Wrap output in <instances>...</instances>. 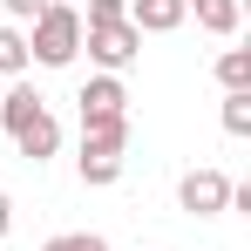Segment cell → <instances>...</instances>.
Segmentation results:
<instances>
[{"mask_svg": "<svg viewBox=\"0 0 251 251\" xmlns=\"http://www.w3.org/2000/svg\"><path fill=\"white\" fill-rule=\"evenodd\" d=\"M75 54H82V14H75V7H61V0H48L41 14H34L27 61H41V68H68Z\"/></svg>", "mask_w": 251, "mask_h": 251, "instance_id": "cell-1", "label": "cell"}, {"mask_svg": "<svg viewBox=\"0 0 251 251\" xmlns=\"http://www.w3.org/2000/svg\"><path fill=\"white\" fill-rule=\"evenodd\" d=\"M176 204L190 210V217H217V210H231V176H224V170H190V176L176 183Z\"/></svg>", "mask_w": 251, "mask_h": 251, "instance_id": "cell-2", "label": "cell"}, {"mask_svg": "<svg viewBox=\"0 0 251 251\" xmlns=\"http://www.w3.org/2000/svg\"><path fill=\"white\" fill-rule=\"evenodd\" d=\"M82 41H88V54L102 61V75H116V68H129V61H136L143 34H136L129 21H109V27H82Z\"/></svg>", "mask_w": 251, "mask_h": 251, "instance_id": "cell-3", "label": "cell"}, {"mask_svg": "<svg viewBox=\"0 0 251 251\" xmlns=\"http://www.w3.org/2000/svg\"><path fill=\"white\" fill-rule=\"evenodd\" d=\"M82 123H95V116H129V88L116 82V75H95V82H82Z\"/></svg>", "mask_w": 251, "mask_h": 251, "instance_id": "cell-4", "label": "cell"}, {"mask_svg": "<svg viewBox=\"0 0 251 251\" xmlns=\"http://www.w3.org/2000/svg\"><path fill=\"white\" fill-rule=\"evenodd\" d=\"M183 0H129V27L136 34H170V27H183Z\"/></svg>", "mask_w": 251, "mask_h": 251, "instance_id": "cell-5", "label": "cell"}, {"mask_svg": "<svg viewBox=\"0 0 251 251\" xmlns=\"http://www.w3.org/2000/svg\"><path fill=\"white\" fill-rule=\"evenodd\" d=\"M14 143H21V156H27V163H48V156H54V150H61V123H54V116H34V123L27 129H14Z\"/></svg>", "mask_w": 251, "mask_h": 251, "instance_id": "cell-6", "label": "cell"}, {"mask_svg": "<svg viewBox=\"0 0 251 251\" xmlns=\"http://www.w3.org/2000/svg\"><path fill=\"white\" fill-rule=\"evenodd\" d=\"M116 176H123V150L82 143V183H116Z\"/></svg>", "mask_w": 251, "mask_h": 251, "instance_id": "cell-7", "label": "cell"}, {"mask_svg": "<svg viewBox=\"0 0 251 251\" xmlns=\"http://www.w3.org/2000/svg\"><path fill=\"white\" fill-rule=\"evenodd\" d=\"M34 116H41V95H34V88H7V102H0V129L14 136V129H27Z\"/></svg>", "mask_w": 251, "mask_h": 251, "instance_id": "cell-8", "label": "cell"}, {"mask_svg": "<svg viewBox=\"0 0 251 251\" xmlns=\"http://www.w3.org/2000/svg\"><path fill=\"white\" fill-rule=\"evenodd\" d=\"M183 7H197V27H210V34H238V0H183Z\"/></svg>", "mask_w": 251, "mask_h": 251, "instance_id": "cell-9", "label": "cell"}, {"mask_svg": "<svg viewBox=\"0 0 251 251\" xmlns=\"http://www.w3.org/2000/svg\"><path fill=\"white\" fill-rule=\"evenodd\" d=\"M217 82L231 88V95H245V88H251V48H231V54H217Z\"/></svg>", "mask_w": 251, "mask_h": 251, "instance_id": "cell-10", "label": "cell"}, {"mask_svg": "<svg viewBox=\"0 0 251 251\" xmlns=\"http://www.w3.org/2000/svg\"><path fill=\"white\" fill-rule=\"evenodd\" d=\"M82 143H102V150H123V143H129V116H95V123H82Z\"/></svg>", "mask_w": 251, "mask_h": 251, "instance_id": "cell-11", "label": "cell"}, {"mask_svg": "<svg viewBox=\"0 0 251 251\" xmlns=\"http://www.w3.org/2000/svg\"><path fill=\"white\" fill-rule=\"evenodd\" d=\"M21 68H27V41L14 27H0V75H21Z\"/></svg>", "mask_w": 251, "mask_h": 251, "instance_id": "cell-12", "label": "cell"}, {"mask_svg": "<svg viewBox=\"0 0 251 251\" xmlns=\"http://www.w3.org/2000/svg\"><path fill=\"white\" fill-rule=\"evenodd\" d=\"M224 129L231 136H251V88L245 95H224Z\"/></svg>", "mask_w": 251, "mask_h": 251, "instance_id": "cell-13", "label": "cell"}, {"mask_svg": "<svg viewBox=\"0 0 251 251\" xmlns=\"http://www.w3.org/2000/svg\"><path fill=\"white\" fill-rule=\"evenodd\" d=\"M109 21H129V0H88L82 27H109Z\"/></svg>", "mask_w": 251, "mask_h": 251, "instance_id": "cell-14", "label": "cell"}, {"mask_svg": "<svg viewBox=\"0 0 251 251\" xmlns=\"http://www.w3.org/2000/svg\"><path fill=\"white\" fill-rule=\"evenodd\" d=\"M41 251H109V245H102L95 231H61V238H48Z\"/></svg>", "mask_w": 251, "mask_h": 251, "instance_id": "cell-15", "label": "cell"}, {"mask_svg": "<svg viewBox=\"0 0 251 251\" xmlns=\"http://www.w3.org/2000/svg\"><path fill=\"white\" fill-rule=\"evenodd\" d=\"M0 7H7V14H14V21H34V14H41L48 0H0Z\"/></svg>", "mask_w": 251, "mask_h": 251, "instance_id": "cell-16", "label": "cell"}, {"mask_svg": "<svg viewBox=\"0 0 251 251\" xmlns=\"http://www.w3.org/2000/svg\"><path fill=\"white\" fill-rule=\"evenodd\" d=\"M14 231V204H7V190H0V238Z\"/></svg>", "mask_w": 251, "mask_h": 251, "instance_id": "cell-17", "label": "cell"}, {"mask_svg": "<svg viewBox=\"0 0 251 251\" xmlns=\"http://www.w3.org/2000/svg\"><path fill=\"white\" fill-rule=\"evenodd\" d=\"M61 7H75V0H61Z\"/></svg>", "mask_w": 251, "mask_h": 251, "instance_id": "cell-18", "label": "cell"}]
</instances>
